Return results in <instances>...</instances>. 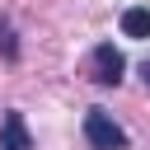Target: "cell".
Listing matches in <instances>:
<instances>
[{"mask_svg":"<svg viewBox=\"0 0 150 150\" xmlns=\"http://www.w3.org/2000/svg\"><path fill=\"white\" fill-rule=\"evenodd\" d=\"M122 70H127V56H122L112 42H98V47L89 52V61H84V75H89L94 84H122Z\"/></svg>","mask_w":150,"mask_h":150,"instance_id":"obj_1","label":"cell"},{"mask_svg":"<svg viewBox=\"0 0 150 150\" xmlns=\"http://www.w3.org/2000/svg\"><path fill=\"white\" fill-rule=\"evenodd\" d=\"M141 80H145V89H150V61H145V66H141Z\"/></svg>","mask_w":150,"mask_h":150,"instance_id":"obj_5","label":"cell"},{"mask_svg":"<svg viewBox=\"0 0 150 150\" xmlns=\"http://www.w3.org/2000/svg\"><path fill=\"white\" fill-rule=\"evenodd\" d=\"M0 150H33L28 127H23V112H14V108L0 117Z\"/></svg>","mask_w":150,"mask_h":150,"instance_id":"obj_3","label":"cell"},{"mask_svg":"<svg viewBox=\"0 0 150 150\" xmlns=\"http://www.w3.org/2000/svg\"><path fill=\"white\" fill-rule=\"evenodd\" d=\"M84 141L94 150H127V131L103 112V108H89L84 112Z\"/></svg>","mask_w":150,"mask_h":150,"instance_id":"obj_2","label":"cell"},{"mask_svg":"<svg viewBox=\"0 0 150 150\" xmlns=\"http://www.w3.org/2000/svg\"><path fill=\"white\" fill-rule=\"evenodd\" d=\"M122 33H127V38H150V9H145V5L122 9Z\"/></svg>","mask_w":150,"mask_h":150,"instance_id":"obj_4","label":"cell"}]
</instances>
